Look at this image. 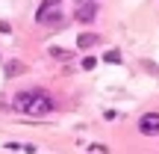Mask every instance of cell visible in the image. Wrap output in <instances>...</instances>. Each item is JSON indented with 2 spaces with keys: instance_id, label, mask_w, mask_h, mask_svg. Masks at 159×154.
<instances>
[{
  "instance_id": "obj_1",
  "label": "cell",
  "mask_w": 159,
  "mask_h": 154,
  "mask_svg": "<svg viewBox=\"0 0 159 154\" xmlns=\"http://www.w3.org/2000/svg\"><path fill=\"white\" fill-rule=\"evenodd\" d=\"M15 110L24 116H44L53 110V98L44 89H24L15 95Z\"/></svg>"
},
{
  "instance_id": "obj_2",
  "label": "cell",
  "mask_w": 159,
  "mask_h": 154,
  "mask_svg": "<svg viewBox=\"0 0 159 154\" xmlns=\"http://www.w3.org/2000/svg\"><path fill=\"white\" fill-rule=\"evenodd\" d=\"M139 131L148 133V137H156V133H159V113H148V116H142V122H139Z\"/></svg>"
},
{
  "instance_id": "obj_3",
  "label": "cell",
  "mask_w": 159,
  "mask_h": 154,
  "mask_svg": "<svg viewBox=\"0 0 159 154\" xmlns=\"http://www.w3.org/2000/svg\"><path fill=\"white\" fill-rule=\"evenodd\" d=\"M94 15H97V3L94 0H83V3L77 6V21L89 24V21H94Z\"/></svg>"
},
{
  "instance_id": "obj_4",
  "label": "cell",
  "mask_w": 159,
  "mask_h": 154,
  "mask_svg": "<svg viewBox=\"0 0 159 154\" xmlns=\"http://www.w3.org/2000/svg\"><path fill=\"white\" fill-rule=\"evenodd\" d=\"M97 45H100V36H97V33L77 36V47H80V51H89V47H97Z\"/></svg>"
},
{
  "instance_id": "obj_5",
  "label": "cell",
  "mask_w": 159,
  "mask_h": 154,
  "mask_svg": "<svg viewBox=\"0 0 159 154\" xmlns=\"http://www.w3.org/2000/svg\"><path fill=\"white\" fill-rule=\"evenodd\" d=\"M6 74H9V77H18V74H24V62H18V59L6 62Z\"/></svg>"
},
{
  "instance_id": "obj_6",
  "label": "cell",
  "mask_w": 159,
  "mask_h": 154,
  "mask_svg": "<svg viewBox=\"0 0 159 154\" xmlns=\"http://www.w3.org/2000/svg\"><path fill=\"white\" fill-rule=\"evenodd\" d=\"M53 57H56V59H71V51H65V47H53Z\"/></svg>"
},
{
  "instance_id": "obj_7",
  "label": "cell",
  "mask_w": 159,
  "mask_h": 154,
  "mask_svg": "<svg viewBox=\"0 0 159 154\" xmlns=\"http://www.w3.org/2000/svg\"><path fill=\"white\" fill-rule=\"evenodd\" d=\"M94 65H97V59H94V57H85V59H83V68H85V71H91Z\"/></svg>"
},
{
  "instance_id": "obj_8",
  "label": "cell",
  "mask_w": 159,
  "mask_h": 154,
  "mask_svg": "<svg viewBox=\"0 0 159 154\" xmlns=\"http://www.w3.org/2000/svg\"><path fill=\"white\" fill-rule=\"evenodd\" d=\"M56 3H59V0H44V3H41V9H39V15H41V12H47V9H53Z\"/></svg>"
},
{
  "instance_id": "obj_9",
  "label": "cell",
  "mask_w": 159,
  "mask_h": 154,
  "mask_svg": "<svg viewBox=\"0 0 159 154\" xmlns=\"http://www.w3.org/2000/svg\"><path fill=\"white\" fill-rule=\"evenodd\" d=\"M106 62H121V53H115V51L106 53Z\"/></svg>"
},
{
  "instance_id": "obj_10",
  "label": "cell",
  "mask_w": 159,
  "mask_h": 154,
  "mask_svg": "<svg viewBox=\"0 0 159 154\" xmlns=\"http://www.w3.org/2000/svg\"><path fill=\"white\" fill-rule=\"evenodd\" d=\"M80 3H83V0H80Z\"/></svg>"
}]
</instances>
